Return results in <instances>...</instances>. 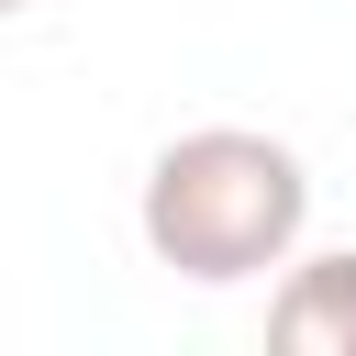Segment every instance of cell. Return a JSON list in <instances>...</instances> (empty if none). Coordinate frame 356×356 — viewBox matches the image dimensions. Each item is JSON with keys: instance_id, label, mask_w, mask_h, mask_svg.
<instances>
[{"instance_id": "cell-2", "label": "cell", "mask_w": 356, "mask_h": 356, "mask_svg": "<svg viewBox=\"0 0 356 356\" xmlns=\"http://www.w3.org/2000/svg\"><path fill=\"white\" fill-rule=\"evenodd\" d=\"M267 334L289 356H356V245L345 256H289V278L267 300Z\"/></svg>"}, {"instance_id": "cell-3", "label": "cell", "mask_w": 356, "mask_h": 356, "mask_svg": "<svg viewBox=\"0 0 356 356\" xmlns=\"http://www.w3.org/2000/svg\"><path fill=\"white\" fill-rule=\"evenodd\" d=\"M11 11H22V0H11Z\"/></svg>"}, {"instance_id": "cell-1", "label": "cell", "mask_w": 356, "mask_h": 356, "mask_svg": "<svg viewBox=\"0 0 356 356\" xmlns=\"http://www.w3.org/2000/svg\"><path fill=\"white\" fill-rule=\"evenodd\" d=\"M134 234L167 278L189 289H245L267 267L300 256L312 234V167L300 145L256 134V122H189L156 145L145 189H134Z\"/></svg>"}]
</instances>
